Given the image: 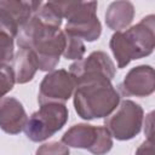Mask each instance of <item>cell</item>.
I'll list each match as a JSON object with an SVG mask.
<instances>
[{"label": "cell", "instance_id": "5", "mask_svg": "<svg viewBox=\"0 0 155 155\" xmlns=\"http://www.w3.org/2000/svg\"><path fill=\"white\" fill-rule=\"evenodd\" d=\"M68 121V109L63 103L40 104L39 110L31 114L24 127L25 136L31 142H42L52 137Z\"/></svg>", "mask_w": 155, "mask_h": 155}, {"label": "cell", "instance_id": "12", "mask_svg": "<svg viewBox=\"0 0 155 155\" xmlns=\"http://www.w3.org/2000/svg\"><path fill=\"white\" fill-rule=\"evenodd\" d=\"M28 121L22 103L15 97L0 99V127L8 134H18L24 130Z\"/></svg>", "mask_w": 155, "mask_h": 155}, {"label": "cell", "instance_id": "8", "mask_svg": "<svg viewBox=\"0 0 155 155\" xmlns=\"http://www.w3.org/2000/svg\"><path fill=\"white\" fill-rule=\"evenodd\" d=\"M41 5V1L0 0V33L15 39Z\"/></svg>", "mask_w": 155, "mask_h": 155}, {"label": "cell", "instance_id": "18", "mask_svg": "<svg viewBox=\"0 0 155 155\" xmlns=\"http://www.w3.org/2000/svg\"><path fill=\"white\" fill-rule=\"evenodd\" d=\"M15 82V75L11 67H0V99L13 88Z\"/></svg>", "mask_w": 155, "mask_h": 155}, {"label": "cell", "instance_id": "13", "mask_svg": "<svg viewBox=\"0 0 155 155\" xmlns=\"http://www.w3.org/2000/svg\"><path fill=\"white\" fill-rule=\"evenodd\" d=\"M10 67L13 71L15 81L17 84L29 82L34 78L36 70L39 69L34 53L30 50L24 48H19L15 53L12 64Z\"/></svg>", "mask_w": 155, "mask_h": 155}, {"label": "cell", "instance_id": "6", "mask_svg": "<svg viewBox=\"0 0 155 155\" xmlns=\"http://www.w3.org/2000/svg\"><path fill=\"white\" fill-rule=\"evenodd\" d=\"M62 143L67 147L86 149L93 155H105L113 148V138L103 126L78 124L71 126L63 136Z\"/></svg>", "mask_w": 155, "mask_h": 155}, {"label": "cell", "instance_id": "16", "mask_svg": "<svg viewBox=\"0 0 155 155\" xmlns=\"http://www.w3.org/2000/svg\"><path fill=\"white\" fill-rule=\"evenodd\" d=\"M15 56L13 39L4 33H0V67L8 65Z\"/></svg>", "mask_w": 155, "mask_h": 155}, {"label": "cell", "instance_id": "14", "mask_svg": "<svg viewBox=\"0 0 155 155\" xmlns=\"http://www.w3.org/2000/svg\"><path fill=\"white\" fill-rule=\"evenodd\" d=\"M134 17V7L130 1H114L109 5L105 12V23L107 25L115 30L122 31L127 28Z\"/></svg>", "mask_w": 155, "mask_h": 155}, {"label": "cell", "instance_id": "3", "mask_svg": "<svg viewBox=\"0 0 155 155\" xmlns=\"http://www.w3.org/2000/svg\"><path fill=\"white\" fill-rule=\"evenodd\" d=\"M109 46L120 69L131 61L149 56L155 47V16L149 15L142 18L125 31H115Z\"/></svg>", "mask_w": 155, "mask_h": 155}, {"label": "cell", "instance_id": "7", "mask_svg": "<svg viewBox=\"0 0 155 155\" xmlns=\"http://www.w3.org/2000/svg\"><path fill=\"white\" fill-rule=\"evenodd\" d=\"M143 116L144 113L139 104L125 99L104 120V127L117 140H128L140 132Z\"/></svg>", "mask_w": 155, "mask_h": 155}, {"label": "cell", "instance_id": "19", "mask_svg": "<svg viewBox=\"0 0 155 155\" xmlns=\"http://www.w3.org/2000/svg\"><path fill=\"white\" fill-rule=\"evenodd\" d=\"M136 155H154V143L153 139H145L136 150Z\"/></svg>", "mask_w": 155, "mask_h": 155}, {"label": "cell", "instance_id": "1", "mask_svg": "<svg viewBox=\"0 0 155 155\" xmlns=\"http://www.w3.org/2000/svg\"><path fill=\"white\" fill-rule=\"evenodd\" d=\"M62 17L45 2L19 29L17 45L19 48L30 50L42 71H52L59 62L65 47V36L59 27Z\"/></svg>", "mask_w": 155, "mask_h": 155}, {"label": "cell", "instance_id": "2", "mask_svg": "<svg viewBox=\"0 0 155 155\" xmlns=\"http://www.w3.org/2000/svg\"><path fill=\"white\" fill-rule=\"evenodd\" d=\"M120 102V94L107 78L82 80L75 84L74 108L84 120L110 115Z\"/></svg>", "mask_w": 155, "mask_h": 155}, {"label": "cell", "instance_id": "15", "mask_svg": "<svg viewBox=\"0 0 155 155\" xmlns=\"http://www.w3.org/2000/svg\"><path fill=\"white\" fill-rule=\"evenodd\" d=\"M64 36H65V47L63 51V56L67 59L80 61L82 58V56L85 54V51H86L85 44L82 42L81 39H79L76 36H73V35H69L65 33H64Z\"/></svg>", "mask_w": 155, "mask_h": 155}, {"label": "cell", "instance_id": "17", "mask_svg": "<svg viewBox=\"0 0 155 155\" xmlns=\"http://www.w3.org/2000/svg\"><path fill=\"white\" fill-rule=\"evenodd\" d=\"M35 155H69V148L62 142H48L40 145Z\"/></svg>", "mask_w": 155, "mask_h": 155}, {"label": "cell", "instance_id": "11", "mask_svg": "<svg viewBox=\"0 0 155 155\" xmlns=\"http://www.w3.org/2000/svg\"><path fill=\"white\" fill-rule=\"evenodd\" d=\"M122 96L148 97L155 90V73L150 65L132 68L119 86Z\"/></svg>", "mask_w": 155, "mask_h": 155}, {"label": "cell", "instance_id": "9", "mask_svg": "<svg viewBox=\"0 0 155 155\" xmlns=\"http://www.w3.org/2000/svg\"><path fill=\"white\" fill-rule=\"evenodd\" d=\"M75 90V82L69 71L65 69L52 70L40 84L38 102L45 103H63L67 102Z\"/></svg>", "mask_w": 155, "mask_h": 155}, {"label": "cell", "instance_id": "4", "mask_svg": "<svg viewBox=\"0 0 155 155\" xmlns=\"http://www.w3.org/2000/svg\"><path fill=\"white\" fill-rule=\"evenodd\" d=\"M51 7L67 19L64 33L88 42L94 41L102 33L101 22L96 15V1H48Z\"/></svg>", "mask_w": 155, "mask_h": 155}, {"label": "cell", "instance_id": "10", "mask_svg": "<svg viewBox=\"0 0 155 155\" xmlns=\"http://www.w3.org/2000/svg\"><path fill=\"white\" fill-rule=\"evenodd\" d=\"M69 74L75 84L97 78H107L111 81L115 75V65L105 52L94 51L87 58L73 63L69 67Z\"/></svg>", "mask_w": 155, "mask_h": 155}]
</instances>
